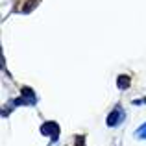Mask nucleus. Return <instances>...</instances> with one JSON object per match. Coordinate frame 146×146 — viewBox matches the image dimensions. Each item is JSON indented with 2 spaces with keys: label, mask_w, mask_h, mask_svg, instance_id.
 Here are the masks:
<instances>
[{
  "label": "nucleus",
  "mask_w": 146,
  "mask_h": 146,
  "mask_svg": "<svg viewBox=\"0 0 146 146\" xmlns=\"http://www.w3.org/2000/svg\"><path fill=\"white\" fill-rule=\"evenodd\" d=\"M122 118H124V111H122L120 107H115V111L107 117V124H109V126H117Z\"/></svg>",
  "instance_id": "f257e3e1"
},
{
  "label": "nucleus",
  "mask_w": 146,
  "mask_h": 146,
  "mask_svg": "<svg viewBox=\"0 0 146 146\" xmlns=\"http://www.w3.org/2000/svg\"><path fill=\"white\" fill-rule=\"evenodd\" d=\"M137 137H141V139H146V124L141 126V128L137 129Z\"/></svg>",
  "instance_id": "f03ea898"
},
{
  "label": "nucleus",
  "mask_w": 146,
  "mask_h": 146,
  "mask_svg": "<svg viewBox=\"0 0 146 146\" xmlns=\"http://www.w3.org/2000/svg\"><path fill=\"white\" fill-rule=\"evenodd\" d=\"M128 78H120V80H118V87H128Z\"/></svg>",
  "instance_id": "7ed1b4c3"
},
{
  "label": "nucleus",
  "mask_w": 146,
  "mask_h": 146,
  "mask_svg": "<svg viewBox=\"0 0 146 146\" xmlns=\"http://www.w3.org/2000/svg\"><path fill=\"white\" fill-rule=\"evenodd\" d=\"M144 102H146V98H144Z\"/></svg>",
  "instance_id": "20e7f679"
}]
</instances>
